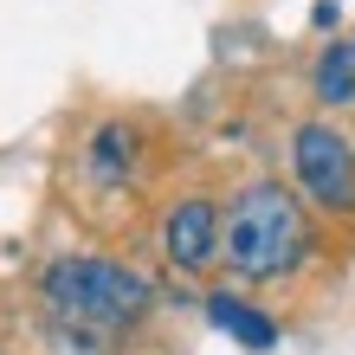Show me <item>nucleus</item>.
I'll use <instances>...</instances> for the list:
<instances>
[{"instance_id": "nucleus-2", "label": "nucleus", "mask_w": 355, "mask_h": 355, "mask_svg": "<svg viewBox=\"0 0 355 355\" xmlns=\"http://www.w3.org/2000/svg\"><path fill=\"white\" fill-rule=\"evenodd\" d=\"M39 291H46V304L65 323H78V329H130L142 310H149V284H142L130 265L85 259V252L78 259H52Z\"/></svg>"}, {"instance_id": "nucleus-7", "label": "nucleus", "mask_w": 355, "mask_h": 355, "mask_svg": "<svg viewBox=\"0 0 355 355\" xmlns=\"http://www.w3.org/2000/svg\"><path fill=\"white\" fill-rule=\"evenodd\" d=\"M317 97L323 103H349L355 97V52L349 46H329L317 58Z\"/></svg>"}, {"instance_id": "nucleus-6", "label": "nucleus", "mask_w": 355, "mask_h": 355, "mask_svg": "<svg viewBox=\"0 0 355 355\" xmlns=\"http://www.w3.org/2000/svg\"><path fill=\"white\" fill-rule=\"evenodd\" d=\"M130 130H123V123H110V130H97L91 136V168H97V181H123L130 175Z\"/></svg>"}, {"instance_id": "nucleus-5", "label": "nucleus", "mask_w": 355, "mask_h": 355, "mask_svg": "<svg viewBox=\"0 0 355 355\" xmlns=\"http://www.w3.org/2000/svg\"><path fill=\"white\" fill-rule=\"evenodd\" d=\"M207 317H214L226 336H239L245 349H271V343H278V323H271L265 310H252V304L226 297V291H220V297H207Z\"/></svg>"}, {"instance_id": "nucleus-3", "label": "nucleus", "mask_w": 355, "mask_h": 355, "mask_svg": "<svg viewBox=\"0 0 355 355\" xmlns=\"http://www.w3.org/2000/svg\"><path fill=\"white\" fill-rule=\"evenodd\" d=\"M291 168H297V187L317 207H336V214L355 207V149L329 123H304L291 136Z\"/></svg>"}, {"instance_id": "nucleus-4", "label": "nucleus", "mask_w": 355, "mask_h": 355, "mask_svg": "<svg viewBox=\"0 0 355 355\" xmlns=\"http://www.w3.org/2000/svg\"><path fill=\"white\" fill-rule=\"evenodd\" d=\"M162 245H168L175 271H207L220 252V207L214 200H181L168 226H162Z\"/></svg>"}, {"instance_id": "nucleus-1", "label": "nucleus", "mask_w": 355, "mask_h": 355, "mask_svg": "<svg viewBox=\"0 0 355 355\" xmlns=\"http://www.w3.org/2000/svg\"><path fill=\"white\" fill-rule=\"evenodd\" d=\"M220 245H226V259H233L239 278H252V284L259 278H284V271L304 259V245H310V220H304L297 194H284L278 181H252L226 207Z\"/></svg>"}]
</instances>
